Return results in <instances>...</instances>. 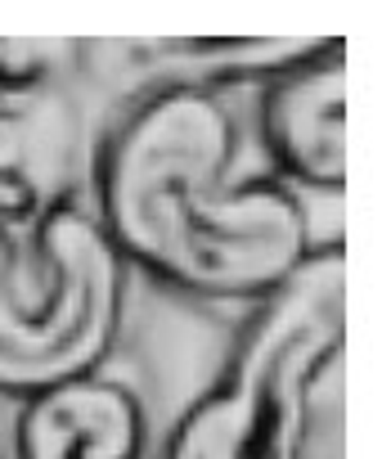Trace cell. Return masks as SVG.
Wrapping results in <instances>:
<instances>
[{
	"label": "cell",
	"mask_w": 391,
	"mask_h": 459,
	"mask_svg": "<svg viewBox=\"0 0 391 459\" xmlns=\"http://www.w3.org/2000/svg\"><path fill=\"white\" fill-rule=\"evenodd\" d=\"M230 108L203 86H166L104 149L99 230L122 262L184 293L266 302L310 257L306 212L279 185H230Z\"/></svg>",
	"instance_id": "cell-1"
},
{
	"label": "cell",
	"mask_w": 391,
	"mask_h": 459,
	"mask_svg": "<svg viewBox=\"0 0 391 459\" xmlns=\"http://www.w3.org/2000/svg\"><path fill=\"white\" fill-rule=\"evenodd\" d=\"M342 257H306L266 298L225 378L175 423L166 459H306L310 392L342 356Z\"/></svg>",
	"instance_id": "cell-2"
},
{
	"label": "cell",
	"mask_w": 391,
	"mask_h": 459,
	"mask_svg": "<svg viewBox=\"0 0 391 459\" xmlns=\"http://www.w3.org/2000/svg\"><path fill=\"white\" fill-rule=\"evenodd\" d=\"M126 311V262L99 221L55 212L28 271L0 221V392L46 396L95 378Z\"/></svg>",
	"instance_id": "cell-3"
},
{
	"label": "cell",
	"mask_w": 391,
	"mask_h": 459,
	"mask_svg": "<svg viewBox=\"0 0 391 459\" xmlns=\"http://www.w3.org/2000/svg\"><path fill=\"white\" fill-rule=\"evenodd\" d=\"M257 126L288 180L310 189L346 185V50L337 37L315 41L302 59L275 73Z\"/></svg>",
	"instance_id": "cell-4"
},
{
	"label": "cell",
	"mask_w": 391,
	"mask_h": 459,
	"mask_svg": "<svg viewBox=\"0 0 391 459\" xmlns=\"http://www.w3.org/2000/svg\"><path fill=\"white\" fill-rule=\"evenodd\" d=\"M144 410L108 378H81L32 396L19 419V459H140Z\"/></svg>",
	"instance_id": "cell-5"
},
{
	"label": "cell",
	"mask_w": 391,
	"mask_h": 459,
	"mask_svg": "<svg viewBox=\"0 0 391 459\" xmlns=\"http://www.w3.org/2000/svg\"><path fill=\"white\" fill-rule=\"evenodd\" d=\"M50 104V55L23 41H0V176L32 189V135Z\"/></svg>",
	"instance_id": "cell-6"
}]
</instances>
